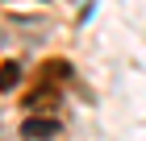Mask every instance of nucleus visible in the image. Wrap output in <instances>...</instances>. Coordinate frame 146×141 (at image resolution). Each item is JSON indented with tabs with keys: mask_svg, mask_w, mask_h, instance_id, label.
Segmentation results:
<instances>
[{
	"mask_svg": "<svg viewBox=\"0 0 146 141\" xmlns=\"http://www.w3.org/2000/svg\"><path fill=\"white\" fill-rule=\"evenodd\" d=\"M21 133H25L29 141H46L50 133H58V125H54V120H29V125H25Z\"/></svg>",
	"mask_w": 146,
	"mask_h": 141,
	"instance_id": "f257e3e1",
	"label": "nucleus"
},
{
	"mask_svg": "<svg viewBox=\"0 0 146 141\" xmlns=\"http://www.w3.org/2000/svg\"><path fill=\"white\" fill-rule=\"evenodd\" d=\"M21 83V66L17 62H4L0 66V91H9V87H17Z\"/></svg>",
	"mask_w": 146,
	"mask_h": 141,
	"instance_id": "f03ea898",
	"label": "nucleus"
},
{
	"mask_svg": "<svg viewBox=\"0 0 146 141\" xmlns=\"http://www.w3.org/2000/svg\"><path fill=\"white\" fill-rule=\"evenodd\" d=\"M42 4H46V0H42Z\"/></svg>",
	"mask_w": 146,
	"mask_h": 141,
	"instance_id": "7ed1b4c3",
	"label": "nucleus"
}]
</instances>
